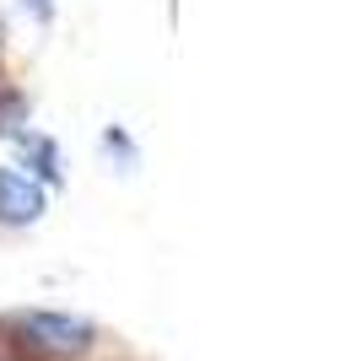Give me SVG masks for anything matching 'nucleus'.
Returning a JSON list of instances; mask_svg holds the SVG:
<instances>
[{
	"mask_svg": "<svg viewBox=\"0 0 356 361\" xmlns=\"http://www.w3.org/2000/svg\"><path fill=\"white\" fill-rule=\"evenodd\" d=\"M49 211V189L22 167H0V226H32Z\"/></svg>",
	"mask_w": 356,
	"mask_h": 361,
	"instance_id": "obj_2",
	"label": "nucleus"
},
{
	"mask_svg": "<svg viewBox=\"0 0 356 361\" xmlns=\"http://www.w3.org/2000/svg\"><path fill=\"white\" fill-rule=\"evenodd\" d=\"M11 140H16V151H22V162H28V167H22L28 178H38L44 189H54V183L65 178V167H59V146H54L49 135H32V130H16Z\"/></svg>",
	"mask_w": 356,
	"mask_h": 361,
	"instance_id": "obj_3",
	"label": "nucleus"
},
{
	"mask_svg": "<svg viewBox=\"0 0 356 361\" xmlns=\"http://www.w3.org/2000/svg\"><path fill=\"white\" fill-rule=\"evenodd\" d=\"M22 6H28L38 22H49V16H54V0H22Z\"/></svg>",
	"mask_w": 356,
	"mask_h": 361,
	"instance_id": "obj_5",
	"label": "nucleus"
},
{
	"mask_svg": "<svg viewBox=\"0 0 356 361\" xmlns=\"http://www.w3.org/2000/svg\"><path fill=\"white\" fill-rule=\"evenodd\" d=\"M0 361H6V356H0Z\"/></svg>",
	"mask_w": 356,
	"mask_h": 361,
	"instance_id": "obj_6",
	"label": "nucleus"
},
{
	"mask_svg": "<svg viewBox=\"0 0 356 361\" xmlns=\"http://www.w3.org/2000/svg\"><path fill=\"white\" fill-rule=\"evenodd\" d=\"M0 329L11 334L16 350H28V356H81V350H92V340H97V329H92L87 318L76 313H44V307H32V313H11Z\"/></svg>",
	"mask_w": 356,
	"mask_h": 361,
	"instance_id": "obj_1",
	"label": "nucleus"
},
{
	"mask_svg": "<svg viewBox=\"0 0 356 361\" xmlns=\"http://www.w3.org/2000/svg\"><path fill=\"white\" fill-rule=\"evenodd\" d=\"M16 124H28V103L16 92H0V135H16Z\"/></svg>",
	"mask_w": 356,
	"mask_h": 361,
	"instance_id": "obj_4",
	"label": "nucleus"
}]
</instances>
